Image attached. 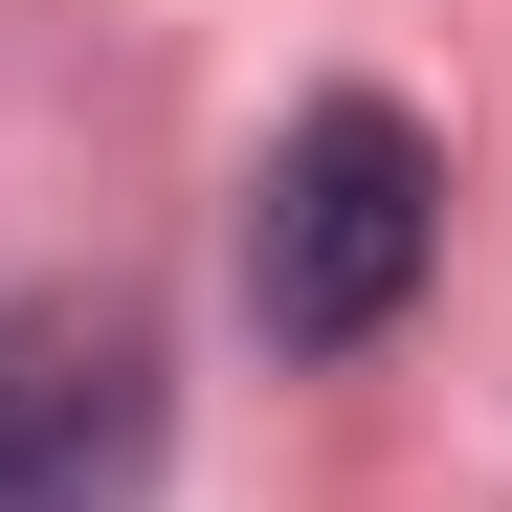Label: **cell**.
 <instances>
[{
	"label": "cell",
	"instance_id": "obj_1",
	"mask_svg": "<svg viewBox=\"0 0 512 512\" xmlns=\"http://www.w3.org/2000/svg\"><path fill=\"white\" fill-rule=\"evenodd\" d=\"M423 245H446V156H423V112L379 90H312L268 134V179H245V334L268 357H379Z\"/></svg>",
	"mask_w": 512,
	"mask_h": 512
},
{
	"label": "cell",
	"instance_id": "obj_2",
	"mask_svg": "<svg viewBox=\"0 0 512 512\" xmlns=\"http://www.w3.org/2000/svg\"><path fill=\"white\" fill-rule=\"evenodd\" d=\"M156 468H179L156 334L90 290H23L0 312V512H156Z\"/></svg>",
	"mask_w": 512,
	"mask_h": 512
}]
</instances>
